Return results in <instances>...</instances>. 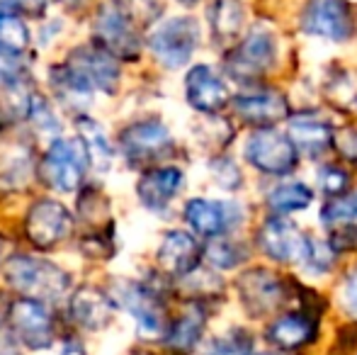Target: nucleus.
<instances>
[{"label":"nucleus","mask_w":357,"mask_h":355,"mask_svg":"<svg viewBox=\"0 0 357 355\" xmlns=\"http://www.w3.org/2000/svg\"><path fill=\"white\" fill-rule=\"evenodd\" d=\"M3 278L15 292L24 294L27 299H37V302H54L63 297L71 285V278L59 266L32 256L10 258L3 268Z\"/></svg>","instance_id":"nucleus-1"},{"label":"nucleus","mask_w":357,"mask_h":355,"mask_svg":"<svg viewBox=\"0 0 357 355\" xmlns=\"http://www.w3.org/2000/svg\"><path fill=\"white\" fill-rule=\"evenodd\" d=\"M199 44V24L195 17H170L151 32L149 47L165 68H180L190 61Z\"/></svg>","instance_id":"nucleus-2"},{"label":"nucleus","mask_w":357,"mask_h":355,"mask_svg":"<svg viewBox=\"0 0 357 355\" xmlns=\"http://www.w3.org/2000/svg\"><path fill=\"white\" fill-rule=\"evenodd\" d=\"M8 331L13 338L29 351H47L54 346V336H56V326H54V317L44 302L37 299H15L8 309Z\"/></svg>","instance_id":"nucleus-3"},{"label":"nucleus","mask_w":357,"mask_h":355,"mask_svg":"<svg viewBox=\"0 0 357 355\" xmlns=\"http://www.w3.org/2000/svg\"><path fill=\"white\" fill-rule=\"evenodd\" d=\"M85 166H88V156L80 144L56 139L44 153L39 173L44 183L56 192H75L85 178Z\"/></svg>","instance_id":"nucleus-4"},{"label":"nucleus","mask_w":357,"mask_h":355,"mask_svg":"<svg viewBox=\"0 0 357 355\" xmlns=\"http://www.w3.org/2000/svg\"><path fill=\"white\" fill-rule=\"evenodd\" d=\"M95 34L100 47L117 59H137L142 54V39L129 13L119 3H105L95 17Z\"/></svg>","instance_id":"nucleus-5"},{"label":"nucleus","mask_w":357,"mask_h":355,"mask_svg":"<svg viewBox=\"0 0 357 355\" xmlns=\"http://www.w3.org/2000/svg\"><path fill=\"white\" fill-rule=\"evenodd\" d=\"M73 232L68 209L56 199H39L24 219V236L39 251H52L63 243Z\"/></svg>","instance_id":"nucleus-6"},{"label":"nucleus","mask_w":357,"mask_h":355,"mask_svg":"<svg viewBox=\"0 0 357 355\" xmlns=\"http://www.w3.org/2000/svg\"><path fill=\"white\" fill-rule=\"evenodd\" d=\"M119 146L132 166H146L168 156L173 149L170 129L160 119H142L134 122L119 134Z\"/></svg>","instance_id":"nucleus-7"},{"label":"nucleus","mask_w":357,"mask_h":355,"mask_svg":"<svg viewBox=\"0 0 357 355\" xmlns=\"http://www.w3.org/2000/svg\"><path fill=\"white\" fill-rule=\"evenodd\" d=\"M278 44L268 29H253L226 59V71L236 81H255L275 66Z\"/></svg>","instance_id":"nucleus-8"},{"label":"nucleus","mask_w":357,"mask_h":355,"mask_svg":"<svg viewBox=\"0 0 357 355\" xmlns=\"http://www.w3.org/2000/svg\"><path fill=\"white\" fill-rule=\"evenodd\" d=\"M245 158L268 176H289L296 166V149L289 137L263 127L245 142Z\"/></svg>","instance_id":"nucleus-9"},{"label":"nucleus","mask_w":357,"mask_h":355,"mask_svg":"<svg viewBox=\"0 0 357 355\" xmlns=\"http://www.w3.org/2000/svg\"><path fill=\"white\" fill-rule=\"evenodd\" d=\"M63 66L88 90H102L107 95H114L119 86V63L114 61L112 54L95 44L78 47Z\"/></svg>","instance_id":"nucleus-10"},{"label":"nucleus","mask_w":357,"mask_h":355,"mask_svg":"<svg viewBox=\"0 0 357 355\" xmlns=\"http://www.w3.org/2000/svg\"><path fill=\"white\" fill-rule=\"evenodd\" d=\"M301 29L311 37L345 42L353 34V17L343 0H309L301 13Z\"/></svg>","instance_id":"nucleus-11"},{"label":"nucleus","mask_w":357,"mask_h":355,"mask_svg":"<svg viewBox=\"0 0 357 355\" xmlns=\"http://www.w3.org/2000/svg\"><path fill=\"white\" fill-rule=\"evenodd\" d=\"M117 304H122L137 322L144 336H163L168 331L163 304L151 287L139 282H122L117 287Z\"/></svg>","instance_id":"nucleus-12"},{"label":"nucleus","mask_w":357,"mask_h":355,"mask_svg":"<svg viewBox=\"0 0 357 355\" xmlns=\"http://www.w3.org/2000/svg\"><path fill=\"white\" fill-rule=\"evenodd\" d=\"M260 248L278 263H304L309 236L282 217H273L260 229Z\"/></svg>","instance_id":"nucleus-13"},{"label":"nucleus","mask_w":357,"mask_h":355,"mask_svg":"<svg viewBox=\"0 0 357 355\" xmlns=\"http://www.w3.org/2000/svg\"><path fill=\"white\" fill-rule=\"evenodd\" d=\"M238 292L250 317H265V314L275 312L284 302L287 294L282 280L263 268L248 270L245 275H241Z\"/></svg>","instance_id":"nucleus-14"},{"label":"nucleus","mask_w":357,"mask_h":355,"mask_svg":"<svg viewBox=\"0 0 357 355\" xmlns=\"http://www.w3.org/2000/svg\"><path fill=\"white\" fill-rule=\"evenodd\" d=\"M185 219L199 236L216 239L226 234L241 219L238 204L214 202V199H190L185 207Z\"/></svg>","instance_id":"nucleus-15"},{"label":"nucleus","mask_w":357,"mask_h":355,"mask_svg":"<svg viewBox=\"0 0 357 355\" xmlns=\"http://www.w3.org/2000/svg\"><path fill=\"white\" fill-rule=\"evenodd\" d=\"M185 95L188 103L197 112L216 114L229 103V88L209 66H195L185 78Z\"/></svg>","instance_id":"nucleus-16"},{"label":"nucleus","mask_w":357,"mask_h":355,"mask_svg":"<svg viewBox=\"0 0 357 355\" xmlns=\"http://www.w3.org/2000/svg\"><path fill=\"white\" fill-rule=\"evenodd\" d=\"M199 256H202L199 243L188 232H168L160 241L155 261L163 268V273L175 275V278H188L197 270Z\"/></svg>","instance_id":"nucleus-17"},{"label":"nucleus","mask_w":357,"mask_h":355,"mask_svg":"<svg viewBox=\"0 0 357 355\" xmlns=\"http://www.w3.org/2000/svg\"><path fill=\"white\" fill-rule=\"evenodd\" d=\"M71 319L85 331H102L114 317V302L98 287H80L71 299Z\"/></svg>","instance_id":"nucleus-18"},{"label":"nucleus","mask_w":357,"mask_h":355,"mask_svg":"<svg viewBox=\"0 0 357 355\" xmlns=\"http://www.w3.org/2000/svg\"><path fill=\"white\" fill-rule=\"evenodd\" d=\"M236 114H241V119H245L248 124H258V127H270V124L280 122L289 112L284 95H280L278 90H263V93H248L238 95L234 100Z\"/></svg>","instance_id":"nucleus-19"},{"label":"nucleus","mask_w":357,"mask_h":355,"mask_svg":"<svg viewBox=\"0 0 357 355\" xmlns=\"http://www.w3.org/2000/svg\"><path fill=\"white\" fill-rule=\"evenodd\" d=\"M180 185H183V171L180 168H155V171H149L137 183V195L149 209L163 212L170 204V199L178 195Z\"/></svg>","instance_id":"nucleus-20"},{"label":"nucleus","mask_w":357,"mask_h":355,"mask_svg":"<svg viewBox=\"0 0 357 355\" xmlns=\"http://www.w3.org/2000/svg\"><path fill=\"white\" fill-rule=\"evenodd\" d=\"M319 333L316 319L309 317L306 312H294L284 314L278 322H273L268 326V341L273 346L282 348V351H294L306 343H311Z\"/></svg>","instance_id":"nucleus-21"},{"label":"nucleus","mask_w":357,"mask_h":355,"mask_svg":"<svg viewBox=\"0 0 357 355\" xmlns=\"http://www.w3.org/2000/svg\"><path fill=\"white\" fill-rule=\"evenodd\" d=\"M289 142L296 151H304L306 156H319L333 142V129L326 119L314 114H299L289 122Z\"/></svg>","instance_id":"nucleus-22"},{"label":"nucleus","mask_w":357,"mask_h":355,"mask_svg":"<svg viewBox=\"0 0 357 355\" xmlns=\"http://www.w3.org/2000/svg\"><path fill=\"white\" fill-rule=\"evenodd\" d=\"M32 98L27 81L17 73L0 71V127H8L24 119L32 107Z\"/></svg>","instance_id":"nucleus-23"},{"label":"nucleus","mask_w":357,"mask_h":355,"mask_svg":"<svg viewBox=\"0 0 357 355\" xmlns=\"http://www.w3.org/2000/svg\"><path fill=\"white\" fill-rule=\"evenodd\" d=\"M245 8L241 0H214L209 8V27L216 42H229L243 29Z\"/></svg>","instance_id":"nucleus-24"},{"label":"nucleus","mask_w":357,"mask_h":355,"mask_svg":"<svg viewBox=\"0 0 357 355\" xmlns=\"http://www.w3.org/2000/svg\"><path fill=\"white\" fill-rule=\"evenodd\" d=\"M75 127H78V139L83 142V151H85V156H88V161L93 163L98 171H107L114 153H112V149H109V142H107V137H105L102 127L90 117H78Z\"/></svg>","instance_id":"nucleus-25"},{"label":"nucleus","mask_w":357,"mask_h":355,"mask_svg":"<svg viewBox=\"0 0 357 355\" xmlns=\"http://www.w3.org/2000/svg\"><path fill=\"white\" fill-rule=\"evenodd\" d=\"M202 328H204V314L197 307H192L170 324V328L165 331V341L175 351H192L197 346L199 336H202Z\"/></svg>","instance_id":"nucleus-26"},{"label":"nucleus","mask_w":357,"mask_h":355,"mask_svg":"<svg viewBox=\"0 0 357 355\" xmlns=\"http://www.w3.org/2000/svg\"><path fill=\"white\" fill-rule=\"evenodd\" d=\"M29 47V29L20 15L0 13V56L17 59Z\"/></svg>","instance_id":"nucleus-27"},{"label":"nucleus","mask_w":357,"mask_h":355,"mask_svg":"<svg viewBox=\"0 0 357 355\" xmlns=\"http://www.w3.org/2000/svg\"><path fill=\"white\" fill-rule=\"evenodd\" d=\"M311 199H314V192L304 183H284L270 192L268 207L275 214H289V212L306 209L311 204Z\"/></svg>","instance_id":"nucleus-28"},{"label":"nucleus","mask_w":357,"mask_h":355,"mask_svg":"<svg viewBox=\"0 0 357 355\" xmlns=\"http://www.w3.org/2000/svg\"><path fill=\"white\" fill-rule=\"evenodd\" d=\"M207 355H253V338L245 331H231L209 346Z\"/></svg>","instance_id":"nucleus-29"},{"label":"nucleus","mask_w":357,"mask_h":355,"mask_svg":"<svg viewBox=\"0 0 357 355\" xmlns=\"http://www.w3.org/2000/svg\"><path fill=\"white\" fill-rule=\"evenodd\" d=\"M207 258L209 263L221 270L236 268L241 261H243V253L238 251V246L231 241H212L207 246Z\"/></svg>","instance_id":"nucleus-30"},{"label":"nucleus","mask_w":357,"mask_h":355,"mask_svg":"<svg viewBox=\"0 0 357 355\" xmlns=\"http://www.w3.org/2000/svg\"><path fill=\"white\" fill-rule=\"evenodd\" d=\"M348 183H350V178H348V173H345L343 168H338V166L321 168L319 185H321V190L328 195V197H343L345 190H348Z\"/></svg>","instance_id":"nucleus-31"},{"label":"nucleus","mask_w":357,"mask_h":355,"mask_svg":"<svg viewBox=\"0 0 357 355\" xmlns=\"http://www.w3.org/2000/svg\"><path fill=\"white\" fill-rule=\"evenodd\" d=\"M212 171H214V178L224 185L226 190H234L241 185V173L236 168V163L231 158H219V161L212 163Z\"/></svg>","instance_id":"nucleus-32"},{"label":"nucleus","mask_w":357,"mask_h":355,"mask_svg":"<svg viewBox=\"0 0 357 355\" xmlns=\"http://www.w3.org/2000/svg\"><path fill=\"white\" fill-rule=\"evenodd\" d=\"M49 0H0V8H10L27 17H42Z\"/></svg>","instance_id":"nucleus-33"},{"label":"nucleus","mask_w":357,"mask_h":355,"mask_svg":"<svg viewBox=\"0 0 357 355\" xmlns=\"http://www.w3.org/2000/svg\"><path fill=\"white\" fill-rule=\"evenodd\" d=\"M343 299H345V307H348V312L353 314V317H357V270L348 278V282H345Z\"/></svg>","instance_id":"nucleus-34"},{"label":"nucleus","mask_w":357,"mask_h":355,"mask_svg":"<svg viewBox=\"0 0 357 355\" xmlns=\"http://www.w3.org/2000/svg\"><path fill=\"white\" fill-rule=\"evenodd\" d=\"M338 146H340V151L345 153L348 158H353V161H357V132H343L340 134V139H338Z\"/></svg>","instance_id":"nucleus-35"},{"label":"nucleus","mask_w":357,"mask_h":355,"mask_svg":"<svg viewBox=\"0 0 357 355\" xmlns=\"http://www.w3.org/2000/svg\"><path fill=\"white\" fill-rule=\"evenodd\" d=\"M63 5H66L68 10H75V8H80L83 5V0H61Z\"/></svg>","instance_id":"nucleus-36"},{"label":"nucleus","mask_w":357,"mask_h":355,"mask_svg":"<svg viewBox=\"0 0 357 355\" xmlns=\"http://www.w3.org/2000/svg\"><path fill=\"white\" fill-rule=\"evenodd\" d=\"M350 214H353V219H357V195L350 199Z\"/></svg>","instance_id":"nucleus-37"},{"label":"nucleus","mask_w":357,"mask_h":355,"mask_svg":"<svg viewBox=\"0 0 357 355\" xmlns=\"http://www.w3.org/2000/svg\"><path fill=\"white\" fill-rule=\"evenodd\" d=\"M183 5H195V3H199V0H180Z\"/></svg>","instance_id":"nucleus-38"},{"label":"nucleus","mask_w":357,"mask_h":355,"mask_svg":"<svg viewBox=\"0 0 357 355\" xmlns=\"http://www.w3.org/2000/svg\"><path fill=\"white\" fill-rule=\"evenodd\" d=\"M265 355H275V353H265Z\"/></svg>","instance_id":"nucleus-39"}]
</instances>
